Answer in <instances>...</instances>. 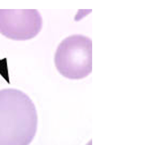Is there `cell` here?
Listing matches in <instances>:
<instances>
[{
    "label": "cell",
    "mask_w": 148,
    "mask_h": 145,
    "mask_svg": "<svg viewBox=\"0 0 148 145\" xmlns=\"http://www.w3.org/2000/svg\"><path fill=\"white\" fill-rule=\"evenodd\" d=\"M38 125L33 100L21 90H0V145H29Z\"/></svg>",
    "instance_id": "1"
},
{
    "label": "cell",
    "mask_w": 148,
    "mask_h": 145,
    "mask_svg": "<svg viewBox=\"0 0 148 145\" xmlns=\"http://www.w3.org/2000/svg\"><path fill=\"white\" fill-rule=\"evenodd\" d=\"M55 64L59 73L66 78H85L92 71V40L82 35L65 38L57 48Z\"/></svg>",
    "instance_id": "2"
},
{
    "label": "cell",
    "mask_w": 148,
    "mask_h": 145,
    "mask_svg": "<svg viewBox=\"0 0 148 145\" xmlns=\"http://www.w3.org/2000/svg\"><path fill=\"white\" fill-rule=\"evenodd\" d=\"M42 28V18L36 10H0V33L14 40L35 37Z\"/></svg>",
    "instance_id": "3"
}]
</instances>
